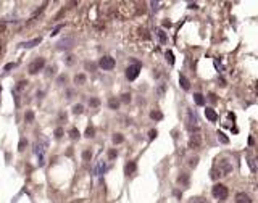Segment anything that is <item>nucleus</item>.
<instances>
[{"instance_id":"423d86ee","label":"nucleus","mask_w":258,"mask_h":203,"mask_svg":"<svg viewBox=\"0 0 258 203\" xmlns=\"http://www.w3.org/2000/svg\"><path fill=\"white\" fill-rule=\"evenodd\" d=\"M73 44H74V39H73V37H63V39L58 40L57 50H68L70 47H73Z\"/></svg>"},{"instance_id":"c9c22d12","label":"nucleus","mask_w":258,"mask_h":203,"mask_svg":"<svg viewBox=\"0 0 258 203\" xmlns=\"http://www.w3.org/2000/svg\"><path fill=\"white\" fill-rule=\"evenodd\" d=\"M210 176H211V179H218L221 174H219L218 169H211V173H210Z\"/></svg>"},{"instance_id":"3c124183","label":"nucleus","mask_w":258,"mask_h":203,"mask_svg":"<svg viewBox=\"0 0 258 203\" xmlns=\"http://www.w3.org/2000/svg\"><path fill=\"white\" fill-rule=\"evenodd\" d=\"M2 52H3V42L0 40V55H2Z\"/></svg>"},{"instance_id":"393cba45","label":"nucleus","mask_w":258,"mask_h":203,"mask_svg":"<svg viewBox=\"0 0 258 203\" xmlns=\"http://www.w3.org/2000/svg\"><path fill=\"white\" fill-rule=\"evenodd\" d=\"M178 182H179V184L187 185V184H189V176H187V174H181V176L178 177Z\"/></svg>"},{"instance_id":"49530a36","label":"nucleus","mask_w":258,"mask_h":203,"mask_svg":"<svg viewBox=\"0 0 258 203\" xmlns=\"http://www.w3.org/2000/svg\"><path fill=\"white\" fill-rule=\"evenodd\" d=\"M66 63L68 65H73L74 63V57H66Z\"/></svg>"},{"instance_id":"ddd939ff","label":"nucleus","mask_w":258,"mask_h":203,"mask_svg":"<svg viewBox=\"0 0 258 203\" xmlns=\"http://www.w3.org/2000/svg\"><path fill=\"white\" fill-rule=\"evenodd\" d=\"M106 171V166H105V163L103 161H98V164L95 166V169H94V174L95 176H102L103 173Z\"/></svg>"},{"instance_id":"864d4df0","label":"nucleus","mask_w":258,"mask_h":203,"mask_svg":"<svg viewBox=\"0 0 258 203\" xmlns=\"http://www.w3.org/2000/svg\"><path fill=\"white\" fill-rule=\"evenodd\" d=\"M0 92H2V87H0Z\"/></svg>"},{"instance_id":"cd10ccee","label":"nucleus","mask_w":258,"mask_h":203,"mask_svg":"<svg viewBox=\"0 0 258 203\" xmlns=\"http://www.w3.org/2000/svg\"><path fill=\"white\" fill-rule=\"evenodd\" d=\"M91 158H92V152H91V150H84V152H82V160H84V161H91Z\"/></svg>"},{"instance_id":"412c9836","label":"nucleus","mask_w":258,"mask_h":203,"mask_svg":"<svg viewBox=\"0 0 258 203\" xmlns=\"http://www.w3.org/2000/svg\"><path fill=\"white\" fill-rule=\"evenodd\" d=\"M70 137L73 140H78L79 137H81V134H79V131L76 129V127H71V129H70Z\"/></svg>"},{"instance_id":"9d476101","label":"nucleus","mask_w":258,"mask_h":203,"mask_svg":"<svg viewBox=\"0 0 258 203\" xmlns=\"http://www.w3.org/2000/svg\"><path fill=\"white\" fill-rule=\"evenodd\" d=\"M205 116H206V119L208 121H211V123H215V121H218V113L215 111L213 108H205Z\"/></svg>"},{"instance_id":"f03ea898","label":"nucleus","mask_w":258,"mask_h":203,"mask_svg":"<svg viewBox=\"0 0 258 203\" xmlns=\"http://www.w3.org/2000/svg\"><path fill=\"white\" fill-rule=\"evenodd\" d=\"M140 68H142V65H140L139 61L129 65V66L126 68V79H128V81H136L140 74Z\"/></svg>"},{"instance_id":"6e6552de","label":"nucleus","mask_w":258,"mask_h":203,"mask_svg":"<svg viewBox=\"0 0 258 203\" xmlns=\"http://www.w3.org/2000/svg\"><path fill=\"white\" fill-rule=\"evenodd\" d=\"M40 42H42V37H36V39L26 40V42H19L18 47H19V49H32V47L39 45Z\"/></svg>"},{"instance_id":"0eeeda50","label":"nucleus","mask_w":258,"mask_h":203,"mask_svg":"<svg viewBox=\"0 0 258 203\" xmlns=\"http://www.w3.org/2000/svg\"><path fill=\"white\" fill-rule=\"evenodd\" d=\"M218 171H219V174H221V176H228V174L232 171V164L229 163L228 160H221V161H219V169Z\"/></svg>"},{"instance_id":"aec40b11","label":"nucleus","mask_w":258,"mask_h":203,"mask_svg":"<svg viewBox=\"0 0 258 203\" xmlns=\"http://www.w3.org/2000/svg\"><path fill=\"white\" fill-rule=\"evenodd\" d=\"M216 136H218V140H219V142H221V143H224V145H226V143H229V139H228V137L224 136V132H221V131H218V132H216Z\"/></svg>"},{"instance_id":"c756f323","label":"nucleus","mask_w":258,"mask_h":203,"mask_svg":"<svg viewBox=\"0 0 258 203\" xmlns=\"http://www.w3.org/2000/svg\"><path fill=\"white\" fill-rule=\"evenodd\" d=\"M32 119H34V113L31 111V110H27L26 115H24V121H26V123H31Z\"/></svg>"},{"instance_id":"a211bd4d","label":"nucleus","mask_w":258,"mask_h":203,"mask_svg":"<svg viewBox=\"0 0 258 203\" xmlns=\"http://www.w3.org/2000/svg\"><path fill=\"white\" fill-rule=\"evenodd\" d=\"M111 140H113V143H121L123 140H124V137H123V134H119V132H116V134H113V137H111Z\"/></svg>"},{"instance_id":"2eb2a0df","label":"nucleus","mask_w":258,"mask_h":203,"mask_svg":"<svg viewBox=\"0 0 258 203\" xmlns=\"http://www.w3.org/2000/svg\"><path fill=\"white\" fill-rule=\"evenodd\" d=\"M94 136H95V127L92 126V124H89L87 129L84 131V137H87V139H92Z\"/></svg>"},{"instance_id":"473e14b6","label":"nucleus","mask_w":258,"mask_h":203,"mask_svg":"<svg viewBox=\"0 0 258 203\" xmlns=\"http://www.w3.org/2000/svg\"><path fill=\"white\" fill-rule=\"evenodd\" d=\"M119 102L129 103V102H131V94H128V92H126V94H123V95H121V100H119Z\"/></svg>"},{"instance_id":"7ed1b4c3","label":"nucleus","mask_w":258,"mask_h":203,"mask_svg":"<svg viewBox=\"0 0 258 203\" xmlns=\"http://www.w3.org/2000/svg\"><path fill=\"white\" fill-rule=\"evenodd\" d=\"M44 66H45V60L44 58H36L34 61H31V65L27 66V73L29 74H37L39 71L44 70Z\"/></svg>"},{"instance_id":"f257e3e1","label":"nucleus","mask_w":258,"mask_h":203,"mask_svg":"<svg viewBox=\"0 0 258 203\" xmlns=\"http://www.w3.org/2000/svg\"><path fill=\"white\" fill-rule=\"evenodd\" d=\"M211 194H213V197L216 198V200H221V202H224L226 198H228V187L226 185H223V184H215L213 185V189H211Z\"/></svg>"},{"instance_id":"20e7f679","label":"nucleus","mask_w":258,"mask_h":203,"mask_svg":"<svg viewBox=\"0 0 258 203\" xmlns=\"http://www.w3.org/2000/svg\"><path fill=\"white\" fill-rule=\"evenodd\" d=\"M115 58H111V57H102L100 58V61H98V66L102 68V70H105V71H110V70H113L115 68Z\"/></svg>"},{"instance_id":"c03bdc74","label":"nucleus","mask_w":258,"mask_h":203,"mask_svg":"<svg viewBox=\"0 0 258 203\" xmlns=\"http://www.w3.org/2000/svg\"><path fill=\"white\" fill-rule=\"evenodd\" d=\"M249 166H250L252 171H257V166H255V163H253V160H249Z\"/></svg>"},{"instance_id":"de8ad7c7","label":"nucleus","mask_w":258,"mask_h":203,"mask_svg":"<svg viewBox=\"0 0 258 203\" xmlns=\"http://www.w3.org/2000/svg\"><path fill=\"white\" fill-rule=\"evenodd\" d=\"M197 161H198V158H192V160H190V166H192V168L197 166Z\"/></svg>"},{"instance_id":"09e8293b","label":"nucleus","mask_w":258,"mask_h":203,"mask_svg":"<svg viewBox=\"0 0 258 203\" xmlns=\"http://www.w3.org/2000/svg\"><path fill=\"white\" fill-rule=\"evenodd\" d=\"M210 100L215 103V102H216V95H215V94H210Z\"/></svg>"},{"instance_id":"2f4dec72","label":"nucleus","mask_w":258,"mask_h":203,"mask_svg":"<svg viewBox=\"0 0 258 203\" xmlns=\"http://www.w3.org/2000/svg\"><path fill=\"white\" fill-rule=\"evenodd\" d=\"M53 136H55V139H61V137H63V129H61V127H57Z\"/></svg>"},{"instance_id":"72a5a7b5","label":"nucleus","mask_w":258,"mask_h":203,"mask_svg":"<svg viewBox=\"0 0 258 203\" xmlns=\"http://www.w3.org/2000/svg\"><path fill=\"white\" fill-rule=\"evenodd\" d=\"M82 111H84V106H82V105H76V106L73 108V113H74V115H81Z\"/></svg>"},{"instance_id":"37998d69","label":"nucleus","mask_w":258,"mask_h":203,"mask_svg":"<svg viewBox=\"0 0 258 203\" xmlns=\"http://www.w3.org/2000/svg\"><path fill=\"white\" fill-rule=\"evenodd\" d=\"M157 94L158 95H163L165 94V85H160V87L157 89Z\"/></svg>"},{"instance_id":"4be33fe9","label":"nucleus","mask_w":258,"mask_h":203,"mask_svg":"<svg viewBox=\"0 0 258 203\" xmlns=\"http://www.w3.org/2000/svg\"><path fill=\"white\" fill-rule=\"evenodd\" d=\"M45 6H47V2H45V3H42V5H40V6H39V8H37V10H36V11H34V13H32V16H31V19H34V18H37V16H39V15H40V13H42V10H45Z\"/></svg>"},{"instance_id":"5701e85b","label":"nucleus","mask_w":258,"mask_h":203,"mask_svg":"<svg viewBox=\"0 0 258 203\" xmlns=\"http://www.w3.org/2000/svg\"><path fill=\"white\" fill-rule=\"evenodd\" d=\"M165 57H166V61L170 65H174V55H173V52H171V50L165 52Z\"/></svg>"},{"instance_id":"e433bc0d","label":"nucleus","mask_w":258,"mask_h":203,"mask_svg":"<svg viewBox=\"0 0 258 203\" xmlns=\"http://www.w3.org/2000/svg\"><path fill=\"white\" fill-rule=\"evenodd\" d=\"M6 32V23L5 21H0V34Z\"/></svg>"},{"instance_id":"4c0bfd02","label":"nucleus","mask_w":258,"mask_h":203,"mask_svg":"<svg viewBox=\"0 0 258 203\" xmlns=\"http://www.w3.org/2000/svg\"><path fill=\"white\" fill-rule=\"evenodd\" d=\"M15 66H16L15 63H8V65H5V68H3V71H6V73H8V71H10V70H13V68H15Z\"/></svg>"},{"instance_id":"58836bf2","label":"nucleus","mask_w":258,"mask_h":203,"mask_svg":"<svg viewBox=\"0 0 258 203\" xmlns=\"http://www.w3.org/2000/svg\"><path fill=\"white\" fill-rule=\"evenodd\" d=\"M26 84H27V81H19V82H18V85H16V87H18L19 90H21V89H24V87H26Z\"/></svg>"},{"instance_id":"8fccbe9b","label":"nucleus","mask_w":258,"mask_h":203,"mask_svg":"<svg viewBox=\"0 0 258 203\" xmlns=\"http://www.w3.org/2000/svg\"><path fill=\"white\" fill-rule=\"evenodd\" d=\"M189 8H197V3H189Z\"/></svg>"},{"instance_id":"a878e982","label":"nucleus","mask_w":258,"mask_h":203,"mask_svg":"<svg viewBox=\"0 0 258 203\" xmlns=\"http://www.w3.org/2000/svg\"><path fill=\"white\" fill-rule=\"evenodd\" d=\"M26 145H27V139H26V137H21V140H19V143H18L19 152H23V150L26 148Z\"/></svg>"},{"instance_id":"c85d7f7f","label":"nucleus","mask_w":258,"mask_h":203,"mask_svg":"<svg viewBox=\"0 0 258 203\" xmlns=\"http://www.w3.org/2000/svg\"><path fill=\"white\" fill-rule=\"evenodd\" d=\"M74 82H76V84H84V82H86V76H84V74H76Z\"/></svg>"},{"instance_id":"79ce46f5","label":"nucleus","mask_w":258,"mask_h":203,"mask_svg":"<svg viewBox=\"0 0 258 203\" xmlns=\"http://www.w3.org/2000/svg\"><path fill=\"white\" fill-rule=\"evenodd\" d=\"M66 76H65V74H61V76L60 77H58V84H65V82H66Z\"/></svg>"},{"instance_id":"39448f33","label":"nucleus","mask_w":258,"mask_h":203,"mask_svg":"<svg viewBox=\"0 0 258 203\" xmlns=\"http://www.w3.org/2000/svg\"><path fill=\"white\" fill-rule=\"evenodd\" d=\"M200 145H202V136H200V132H194L190 136V139H189V148L197 150V148H200Z\"/></svg>"},{"instance_id":"b1692460","label":"nucleus","mask_w":258,"mask_h":203,"mask_svg":"<svg viewBox=\"0 0 258 203\" xmlns=\"http://www.w3.org/2000/svg\"><path fill=\"white\" fill-rule=\"evenodd\" d=\"M89 103H91L92 108H98V106H100V98H97V97H91V98H89Z\"/></svg>"},{"instance_id":"ea45409f","label":"nucleus","mask_w":258,"mask_h":203,"mask_svg":"<svg viewBox=\"0 0 258 203\" xmlns=\"http://www.w3.org/2000/svg\"><path fill=\"white\" fill-rule=\"evenodd\" d=\"M155 137H157V131H155V129H152V131H150V132H149V139H150V140H153Z\"/></svg>"},{"instance_id":"6ab92c4d","label":"nucleus","mask_w":258,"mask_h":203,"mask_svg":"<svg viewBox=\"0 0 258 203\" xmlns=\"http://www.w3.org/2000/svg\"><path fill=\"white\" fill-rule=\"evenodd\" d=\"M157 36H158V40L161 44H166V34H165L163 29H157Z\"/></svg>"},{"instance_id":"603ef678","label":"nucleus","mask_w":258,"mask_h":203,"mask_svg":"<svg viewBox=\"0 0 258 203\" xmlns=\"http://www.w3.org/2000/svg\"><path fill=\"white\" fill-rule=\"evenodd\" d=\"M219 84H221V85H226V81H224V79L221 77V79H219Z\"/></svg>"},{"instance_id":"7c9ffc66","label":"nucleus","mask_w":258,"mask_h":203,"mask_svg":"<svg viewBox=\"0 0 258 203\" xmlns=\"http://www.w3.org/2000/svg\"><path fill=\"white\" fill-rule=\"evenodd\" d=\"M84 66L87 68L89 71H95V68H97V65H95V63H92V61H86V63H84Z\"/></svg>"},{"instance_id":"bb28decb","label":"nucleus","mask_w":258,"mask_h":203,"mask_svg":"<svg viewBox=\"0 0 258 203\" xmlns=\"http://www.w3.org/2000/svg\"><path fill=\"white\" fill-rule=\"evenodd\" d=\"M106 156H108V160H115V158L118 156V152H116L115 148H110L108 152H106Z\"/></svg>"},{"instance_id":"1a4fd4ad","label":"nucleus","mask_w":258,"mask_h":203,"mask_svg":"<svg viewBox=\"0 0 258 203\" xmlns=\"http://www.w3.org/2000/svg\"><path fill=\"white\" fill-rule=\"evenodd\" d=\"M136 171H137L136 161H129V163L124 166V174H126V176H134V174H136Z\"/></svg>"},{"instance_id":"a18cd8bd","label":"nucleus","mask_w":258,"mask_h":203,"mask_svg":"<svg viewBox=\"0 0 258 203\" xmlns=\"http://www.w3.org/2000/svg\"><path fill=\"white\" fill-rule=\"evenodd\" d=\"M60 121H61V123L66 121V113H65V111H61V113H60Z\"/></svg>"},{"instance_id":"f3484780","label":"nucleus","mask_w":258,"mask_h":203,"mask_svg":"<svg viewBox=\"0 0 258 203\" xmlns=\"http://www.w3.org/2000/svg\"><path fill=\"white\" fill-rule=\"evenodd\" d=\"M194 100H195V103H197V105H200V106L205 105V97H203L202 94H198V92H197V94H194Z\"/></svg>"},{"instance_id":"9b49d317","label":"nucleus","mask_w":258,"mask_h":203,"mask_svg":"<svg viewBox=\"0 0 258 203\" xmlns=\"http://www.w3.org/2000/svg\"><path fill=\"white\" fill-rule=\"evenodd\" d=\"M236 203H252V198L247 194H244V192H239L236 195Z\"/></svg>"},{"instance_id":"4468645a","label":"nucleus","mask_w":258,"mask_h":203,"mask_svg":"<svg viewBox=\"0 0 258 203\" xmlns=\"http://www.w3.org/2000/svg\"><path fill=\"white\" fill-rule=\"evenodd\" d=\"M150 118H152L153 121H161V119H163V113L158 111V110H152V111H150Z\"/></svg>"},{"instance_id":"dca6fc26","label":"nucleus","mask_w":258,"mask_h":203,"mask_svg":"<svg viewBox=\"0 0 258 203\" xmlns=\"http://www.w3.org/2000/svg\"><path fill=\"white\" fill-rule=\"evenodd\" d=\"M119 103H121V102H119L118 98L113 97V98H110V100H108V106H110L111 110H118V108H119Z\"/></svg>"},{"instance_id":"f8f14e48","label":"nucleus","mask_w":258,"mask_h":203,"mask_svg":"<svg viewBox=\"0 0 258 203\" xmlns=\"http://www.w3.org/2000/svg\"><path fill=\"white\" fill-rule=\"evenodd\" d=\"M179 85L184 89V90H189V89H190V81H189L184 74H179Z\"/></svg>"},{"instance_id":"a19ab883","label":"nucleus","mask_w":258,"mask_h":203,"mask_svg":"<svg viewBox=\"0 0 258 203\" xmlns=\"http://www.w3.org/2000/svg\"><path fill=\"white\" fill-rule=\"evenodd\" d=\"M61 29H63V24H60V26H58V27H55V29H53V32H52V36H57V34L60 32Z\"/></svg>"},{"instance_id":"f704fd0d","label":"nucleus","mask_w":258,"mask_h":203,"mask_svg":"<svg viewBox=\"0 0 258 203\" xmlns=\"http://www.w3.org/2000/svg\"><path fill=\"white\" fill-rule=\"evenodd\" d=\"M189 203H206L205 198H202V197H194V198H190V202Z\"/></svg>"}]
</instances>
